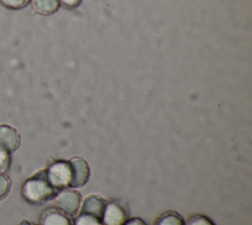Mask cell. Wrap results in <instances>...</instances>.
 I'll use <instances>...</instances> for the list:
<instances>
[{
  "mask_svg": "<svg viewBox=\"0 0 252 225\" xmlns=\"http://www.w3.org/2000/svg\"><path fill=\"white\" fill-rule=\"evenodd\" d=\"M58 192L48 182L44 170L29 178L22 187V196L24 199L29 203L36 205L53 199Z\"/></svg>",
  "mask_w": 252,
  "mask_h": 225,
  "instance_id": "6da1fadb",
  "label": "cell"
},
{
  "mask_svg": "<svg viewBox=\"0 0 252 225\" xmlns=\"http://www.w3.org/2000/svg\"><path fill=\"white\" fill-rule=\"evenodd\" d=\"M45 176L50 185L61 191L71 186V167L68 160H56L45 170Z\"/></svg>",
  "mask_w": 252,
  "mask_h": 225,
  "instance_id": "7a4b0ae2",
  "label": "cell"
},
{
  "mask_svg": "<svg viewBox=\"0 0 252 225\" xmlns=\"http://www.w3.org/2000/svg\"><path fill=\"white\" fill-rule=\"evenodd\" d=\"M55 197L57 208L67 216L71 217L79 212L82 201V196L79 191L67 188L59 191Z\"/></svg>",
  "mask_w": 252,
  "mask_h": 225,
  "instance_id": "3957f363",
  "label": "cell"
},
{
  "mask_svg": "<svg viewBox=\"0 0 252 225\" xmlns=\"http://www.w3.org/2000/svg\"><path fill=\"white\" fill-rule=\"evenodd\" d=\"M129 218V212L118 201H106L101 222L103 225H123Z\"/></svg>",
  "mask_w": 252,
  "mask_h": 225,
  "instance_id": "277c9868",
  "label": "cell"
},
{
  "mask_svg": "<svg viewBox=\"0 0 252 225\" xmlns=\"http://www.w3.org/2000/svg\"><path fill=\"white\" fill-rule=\"evenodd\" d=\"M71 167L70 188H81L85 186L90 178V167L82 157H73L68 160Z\"/></svg>",
  "mask_w": 252,
  "mask_h": 225,
  "instance_id": "5b68a950",
  "label": "cell"
},
{
  "mask_svg": "<svg viewBox=\"0 0 252 225\" xmlns=\"http://www.w3.org/2000/svg\"><path fill=\"white\" fill-rule=\"evenodd\" d=\"M20 143V134L14 127L0 124V150L12 155L19 148Z\"/></svg>",
  "mask_w": 252,
  "mask_h": 225,
  "instance_id": "8992f818",
  "label": "cell"
},
{
  "mask_svg": "<svg viewBox=\"0 0 252 225\" xmlns=\"http://www.w3.org/2000/svg\"><path fill=\"white\" fill-rule=\"evenodd\" d=\"M105 204L106 201L101 196L97 194H91L84 200L80 213L87 214L101 220Z\"/></svg>",
  "mask_w": 252,
  "mask_h": 225,
  "instance_id": "52a82bcc",
  "label": "cell"
},
{
  "mask_svg": "<svg viewBox=\"0 0 252 225\" xmlns=\"http://www.w3.org/2000/svg\"><path fill=\"white\" fill-rule=\"evenodd\" d=\"M39 225H73L69 216L58 208L49 207L42 211L39 218Z\"/></svg>",
  "mask_w": 252,
  "mask_h": 225,
  "instance_id": "ba28073f",
  "label": "cell"
},
{
  "mask_svg": "<svg viewBox=\"0 0 252 225\" xmlns=\"http://www.w3.org/2000/svg\"><path fill=\"white\" fill-rule=\"evenodd\" d=\"M34 10L44 16L54 14L60 6L59 0H32Z\"/></svg>",
  "mask_w": 252,
  "mask_h": 225,
  "instance_id": "9c48e42d",
  "label": "cell"
},
{
  "mask_svg": "<svg viewBox=\"0 0 252 225\" xmlns=\"http://www.w3.org/2000/svg\"><path fill=\"white\" fill-rule=\"evenodd\" d=\"M154 225H185L183 217L175 211H166L160 214Z\"/></svg>",
  "mask_w": 252,
  "mask_h": 225,
  "instance_id": "30bf717a",
  "label": "cell"
},
{
  "mask_svg": "<svg viewBox=\"0 0 252 225\" xmlns=\"http://www.w3.org/2000/svg\"><path fill=\"white\" fill-rule=\"evenodd\" d=\"M31 0H0V4L11 10H20L29 5Z\"/></svg>",
  "mask_w": 252,
  "mask_h": 225,
  "instance_id": "8fae6325",
  "label": "cell"
},
{
  "mask_svg": "<svg viewBox=\"0 0 252 225\" xmlns=\"http://www.w3.org/2000/svg\"><path fill=\"white\" fill-rule=\"evenodd\" d=\"M185 225H216L209 217L202 215V214H195L192 215Z\"/></svg>",
  "mask_w": 252,
  "mask_h": 225,
  "instance_id": "7c38bea8",
  "label": "cell"
},
{
  "mask_svg": "<svg viewBox=\"0 0 252 225\" xmlns=\"http://www.w3.org/2000/svg\"><path fill=\"white\" fill-rule=\"evenodd\" d=\"M11 188V181L5 174H0V200L5 198Z\"/></svg>",
  "mask_w": 252,
  "mask_h": 225,
  "instance_id": "4fadbf2b",
  "label": "cell"
},
{
  "mask_svg": "<svg viewBox=\"0 0 252 225\" xmlns=\"http://www.w3.org/2000/svg\"><path fill=\"white\" fill-rule=\"evenodd\" d=\"M11 154H8L5 151L0 150V174H4L8 171L11 165Z\"/></svg>",
  "mask_w": 252,
  "mask_h": 225,
  "instance_id": "5bb4252c",
  "label": "cell"
},
{
  "mask_svg": "<svg viewBox=\"0 0 252 225\" xmlns=\"http://www.w3.org/2000/svg\"><path fill=\"white\" fill-rule=\"evenodd\" d=\"M59 2L63 7L67 9H74L81 4L82 0H59Z\"/></svg>",
  "mask_w": 252,
  "mask_h": 225,
  "instance_id": "9a60e30c",
  "label": "cell"
},
{
  "mask_svg": "<svg viewBox=\"0 0 252 225\" xmlns=\"http://www.w3.org/2000/svg\"><path fill=\"white\" fill-rule=\"evenodd\" d=\"M123 225H147V223L139 217H132V218H128Z\"/></svg>",
  "mask_w": 252,
  "mask_h": 225,
  "instance_id": "2e32d148",
  "label": "cell"
},
{
  "mask_svg": "<svg viewBox=\"0 0 252 225\" xmlns=\"http://www.w3.org/2000/svg\"><path fill=\"white\" fill-rule=\"evenodd\" d=\"M19 225H34V224H32V223H31V222H28V221H23V222L20 223Z\"/></svg>",
  "mask_w": 252,
  "mask_h": 225,
  "instance_id": "e0dca14e",
  "label": "cell"
}]
</instances>
